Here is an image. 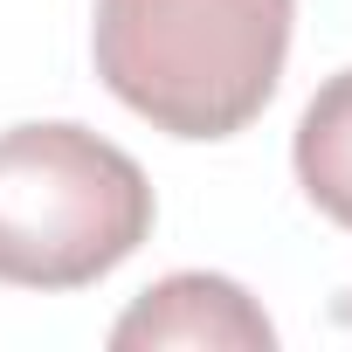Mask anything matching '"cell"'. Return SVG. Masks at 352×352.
Masks as SVG:
<instances>
[{"label":"cell","instance_id":"1","mask_svg":"<svg viewBox=\"0 0 352 352\" xmlns=\"http://www.w3.org/2000/svg\"><path fill=\"white\" fill-rule=\"evenodd\" d=\"M290 21L297 0H97L90 56L152 131L235 138L283 83Z\"/></svg>","mask_w":352,"mask_h":352},{"label":"cell","instance_id":"2","mask_svg":"<svg viewBox=\"0 0 352 352\" xmlns=\"http://www.w3.org/2000/svg\"><path fill=\"white\" fill-rule=\"evenodd\" d=\"M145 166L90 124L42 118L0 131V283L90 290L152 235Z\"/></svg>","mask_w":352,"mask_h":352},{"label":"cell","instance_id":"3","mask_svg":"<svg viewBox=\"0 0 352 352\" xmlns=\"http://www.w3.org/2000/svg\"><path fill=\"white\" fill-rule=\"evenodd\" d=\"M118 352H159V345H194V352H270L276 324L263 318V304L235 283V276H208V270H180L159 276L118 324H111Z\"/></svg>","mask_w":352,"mask_h":352},{"label":"cell","instance_id":"4","mask_svg":"<svg viewBox=\"0 0 352 352\" xmlns=\"http://www.w3.org/2000/svg\"><path fill=\"white\" fill-rule=\"evenodd\" d=\"M290 166H297L304 201L352 235V69L324 76L318 97L304 104L297 138H290Z\"/></svg>","mask_w":352,"mask_h":352}]
</instances>
